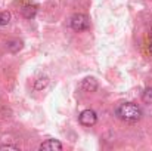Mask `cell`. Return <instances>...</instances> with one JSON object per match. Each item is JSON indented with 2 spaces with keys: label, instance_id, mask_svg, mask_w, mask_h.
Wrapping results in <instances>:
<instances>
[{
  "label": "cell",
  "instance_id": "obj_1",
  "mask_svg": "<svg viewBox=\"0 0 152 151\" xmlns=\"http://www.w3.org/2000/svg\"><path fill=\"white\" fill-rule=\"evenodd\" d=\"M117 114L126 122H137L142 117V110L133 102H124L117 108Z\"/></svg>",
  "mask_w": 152,
  "mask_h": 151
},
{
  "label": "cell",
  "instance_id": "obj_2",
  "mask_svg": "<svg viewBox=\"0 0 152 151\" xmlns=\"http://www.w3.org/2000/svg\"><path fill=\"white\" fill-rule=\"evenodd\" d=\"M90 27V21L84 13H75L71 18V28L74 31H84Z\"/></svg>",
  "mask_w": 152,
  "mask_h": 151
},
{
  "label": "cell",
  "instance_id": "obj_3",
  "mask_svg": "<svg viewBox=\"0 0 152 151\" xmlns=\"http://www.w3.org/2000/svg\"><path fill=\"white\" fill-rule=\"evenodd\" d=\"M96 120H98V116H96V113L93 110H84L80 114V123L83 126H87V127L93 126L96 123Z\"/></svg>",
  "mask_w": 152,
  "mask_h": 151
},
{
  "label": "cell",
  "instance_id": "obj_4",
  "mask_svg": "<svg viewBox=\"0 0 152 151\" xmlns=\"http://www.w3.org/2000/svg\"><path fill=\"white\" fill-rule=\"evenodd\" d=\"M21 13H22L24 18L31 19V18H34L36 13H37V6H36V4H31V3H28V1H24V6L21 7Z\"/></svg>",
  "mask_w": 152,
  "mask_h": 151
},
{
  "label": "cell",
  "instance_id": "obj_5",
  "mask_svg": "<svg viewBox=\"0 0 152 151\" xmlns=\"http://www.w3.org/2000/svg\"><path fill=\"white\" fill-rule=\"evenodd\" d=\"M39 148L40 150H45V151H61L62 150V144L58 139H48L43 144H40Z\"/></svg>",
  "mask_w": 152,
  "mask_h": 151
},
{
  "label": "cell",
  "instance_id": "obj_6",
  "mask_svg": "<svg viewBox=\"0 0 152 151\" xmlns=\"http://www.w3.org/2000/svg\"><path fill=\"white\" fill-rule=\"evenodd\" d=\"M81 89L86 91V92H95V91L98 89V82H96V79H93V77L84 79L83 83H81Z\"/></svg>",
  "mask_w": 152,
  "mask_h": 151
},
{
  "label": "cell",
  "instance_id": "obj_7",
  "mask_svg": "<svg viewBox=\"0 0 152 151\" xmlns=\"http://www.w3.org/2000/svg\"><path fill=\"white\" fill-rule=\"evenodd\" d=\"M21 48H22V42H21V40H18V39L10 40V42L7 43V49L10 50L12 53H16L18 50H21Z\"/></svg>",
  "mask_w": 152,
  "mask_h": 151
},
{
  "label": "cell",
  "instance_id": "obj_8",
  "mask_svg": "<svg viewBox=\"0 0 152 151\" xmlns=\"http://www.w3.org/2000/svg\"><path fill=\"white\" fill-rule=\"evenodd\" d=\"M10 12L4 10V12H0V25H7L10 22Z\"/></svg>",
  "mask_w": 152,
  "mask_h": 151
},
{
  "label": "cell",
  "instance_id": "obj_9",
  "mask_svg": "<svg viewBox=\"0 0 152 151\" xmlns=\"http://www.w3.org/2000/svg\"><path fill=\"white\" fill-rule=\"evenodd\" d=\"M142 99H143V102L152 104V88L145 89V92H143V95H142Z\"/></svg>",
  "mask_w": 152,
  "mask_h": 151
},
{
  "label": "cell",
  "instance_id": "obj_10",
  "mask_svg": "<svg viewBox=\"0 0 152 151\" xmlns=\"http://www.w3.org/2000/svg\"><path fill=\"white\" fill-rule=\"evenodd\" d=\"M48 83H49V80H48L46 77H43V79H39V80L36 82V89H37V91H40V89L46 88V86H48Z\"/></svg>",
  "mask_w": 152,
  "mask_h": 151
},
{
  "label": "cell",
  "instance_id": "obj_11",
  "mask_svg": "<svg viewBox=\"0 0 152 151\" xmlns=\"http://www.w3.org/2000/svg\"><path fill=\"white\" fill-rule=\"evenodd\" d=\"M4 150L18 151V147H15V145H1V147H0V151H4Z\"/></svg>",
  "mask_w": 152,
  "mask_h": 151
},
{
  "label": "cell",
  "instance_id": "obj_12",
  "mask_svg": "<svg viewBox=\"0 0 152 151\" xmlns=\"http://www.w3.org/2000/svg\"><path fill=\"white\" fill-rule=\"evenodd\" d=\"M149 53H151V55H152V43H151V45H149Z\"/></svg>",
  "mask_w": 152,
  "mask_h": 151
},
{
  "label": "cell",
  "instance_id": "obj_13",
  "mask_svg": "<svg viewBox=\"0 0 152 151\" xmlns=\"http://www.w3.org/2000/svg\"><path fill=\"white\" fill-rule=\"evenodd\" d=\"M151 39H152V31H151Z\"/></svg>",
  "mask_w": 152,
  "mask_h": 151
}]
</instances>
